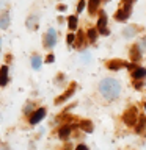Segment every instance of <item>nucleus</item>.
I'll list each match as a JSON object with an SVG mask.
<instances>
[{
  "mask_svg": "<svg viewBox=\"0 0 146 150\" xmlns=\"http://www.w3.org/2000/svg\"><path fill=\"white\" fill-rule=\"evenodd\" d=\"M69 133H71V127L69 125H64V127H61L60 128V131H58V136L61 139H66L69 136Z\"/></svg>",
  "mask_w": 146,
  "mask_h": 150,
  "instance_id": "11",
  "label": "nucleus"
},
{
  "mask_svg": "<svg viewBox=\"0 0 146 150\" xmlns=\"http://www.w3.org/2000/svg\"><path fill=\"white\" fill-rule=\"evenodd\" d=\"M141 49H146V38H145V39H143V42H141Z\"/></svg>",
  "mask_w": 146,
  "mask_h": 150,
  "instance_id": "24",
  "label": "nucleus"
},
{
  "mask_svg": "<svg viewBox=\"0 0 146 150\" xmlns=\"http://www.w3.org/2000/svg\"><path fill=\"white\" fill-rule=\"evenodd\" d=\"M6 83H8V67L2 66V69H0V86H5Z\"/></svg>",
  "mask_w": 146,
  "mask_h": 150,
  "instance_id": "7",
  "label": "nucleus"
},
{
  "mask_svg": "<svg viewBox=\"0 0 146 150\" xmlns=\"http://www.w3.org/2000/svg\"><path fill=\"white\" fill-rule=\"evenodd\" d=\"M31 67H33V69H39V67H41V58H39L38 55L31 56Z\"/></svg>",
  "mask_w": 146,
  "mask_h": 150,
  "instance_id": "15",
  "label": "nucleus"
},
{
  "mask_svg": "<svg viewBox=\"0 0 146 150\" xmlns=\"http://www.w3.org/2000/svg\"><path fill=\"white\" fill-rule=\"evenodd\" d=\"M0 45H2V39H0Z\"/></svg>",
  "mask_w": 146,
  "mask_h": 150,
  "instance_id": "27",
  "label": "nucleus"
},
{
  "mask_svg": "<svg viewBox=\"0 0 146 150\" xmlns=\"http://www.w3.org/2000/svg\"><path fill=\"white\" fill-rule=\"evenodd\" d=\"M74 89H75V84H72V86L69 88V91H68V92H64V94H63V96H61V97H58V98H57V103H61L63 100H66V98H68V97H71V94L74 92Z\"/></svg>",
  "mask_w": 146,
  "mask_h": 150,
  "instance_id": "12",
  "label": "nucleus"
},
{
  "mask_svg": "<svg viewBox=\"0 0 146 150\" xmlns=\"http://www.w3.org/2000/svg\"><path fill=\"white\" fill-rule=\"evenodd\" d=\"M99 3H101V0H89V5H88V8H89V13H94L97 9V6H99Z\"/></svg>",
  "mask_w": 146,
  "mask_h": 150,
  "instance_id": "16",
  "label": "nucleus"
},
{
  "mask_svg": "<svg viewBox=\"0 0 146 150\" xmlns=\"http://www.w3.org/2000/svg\"><path fill=\"white\" fill-rule=\"evenodd\" d=\"M68 21H69V28H71V30H75V28H77V17L71 16Z\"/></svg>",
  "mask_w": 146,
  "mask_h": 150,
  "instance_id": "18",
  "label": "nucleus"
},
{
  "mask_svg": "<svg viewBox=\"0 0 146 150\" xmlns=\"http://www.w3.org/2000/svg\"><path fill=\"white\" fill-rule=\"evenodd\" d=\"M124 66H127L126 63H122V61H110V63H108V67L110 69H121V67H124Z\"/></svg>",
  "mask_w": 146,
  "mask_h": 150,
  "instance_id": "14",
  "label": "nucleus"
},
{
  "mask_svg": "<svg viewBox=\"0 0 146 150\" xmlns=\"http://www.w3.org/2000/svg\"><path fill=\"white\" fill-rule=\"evenodd\" d=\"M79 127H80L82 130H85L87 133H91V131H93V124H91L89 120H82V122L79 124Z\"/></svg>",
  "mask_w": 146,
  "mask_h": 150,
  "instance_id": "10",
  "label": "nucleus"
},
{
  "mask_svg": "<svg viewBox=\"0 0 146 150\" xmlns=\"http://www.w3.org/2000/svg\"><path fill=\"white\" fill-rule=\"evenodd\" d=\"M58 9H60V11H64V9H66V6H64V5H60V6H58Z\"/></svg>",
  "mask_w": 146,
  "mask_h": 150,
  "instance_id": "26",
  "label": "nucleus"
},
{
  "mask_svg": "<svg viewBox=\"0 0 146 150\" xmlns=\"http://www.w3.org/2000/svg\"><path fill=\"white\" fill-rule=\"evenodd\" d=\"M124 122L127 125H134L135 124V119H137V112H135V108H130L129 111H126V114H124Z\"/></svg>",
  "mask_w": 146,
  "mask_h": 150,
  "instance_id": "4",
  "label": "nucleus"
},
{
  "mask_svg": "<svg viewBox=\"0 0 146 150\" xmlns=\"http://www.w3.org/2000/svg\"><path fill=\"white\" fill-rule=\"evenodd\" d=\"M96 36H97V31L94 30V28H89L88 30V39L91 42H96Z\"/></svg>",
  "mask_w": 146,
  "mask_h": 150,
  "instance_id": "17",
  "label": "nucleus"
},
{
  "mask_svg": "<svg viewBox=\"0 0 146 150\" xmlns=\"http://www.w3.org/2000/svg\"><path fill=\"white\" fill-rule=\"evenodd\" d=\"M145 77H146V69L138 67V69H135V70H134V78L140 80V78H145Z\"/></svg>",
  "mask_w": 146,
  "mask_h": 150,
  "instance_id": "13",
  "label": "nucleus"
},
{
  "mask_svg": "<svg viewBox=\"0 0 146 150\" xmlns=\"http://www.w3.org/2000/svg\"><path fill=\"white\" fill-rule=\"evenodd\" d=\"M122 35H124L126 38H132V36H134L135 35V28H124V31H122Z\"/></svg>",
  "mask_w": 146,
  "mask_h": 150,
  "instance_id": "19",
  "label": "nucleus"
},
{
  "mask_svg": "<svg viewBox=\"0 0 146 150\" xmlns=\"http://www.w3.org/2000/svg\"><path fill=\"white\" fill-rule=\"evenodd\" d=\"M129 16H130V6L126 8V9H120V11L115 14L116 21H126V19L129 17Z\"/></svg>",
  "mask_w": 146,
  "mask_h": 150,
  "instance_id": "6",
  "label": "nucleus"
},
{
  "mask_svg": "<svg viewBox=\"0 0 146 150\" xmlns=\"http://www.w3.org/2000/svg\"><path fill=\"white\" fill-rule=\"evenodd\" d=\"M9 27V14L6 11H3L2 14H0V28H8Z\"/></svg>",
  "mask_w": 146,
  "mask_h": 150,
  "instance_id": "8",
  "label": "nucleus"
},
{
  "mask_svg": "<svg viewBox=\"0 0 146 150\" xmlns=\"http://www.w3.org/2000/svg\"><path fill=\"white\" fill-rule=\"evenodd\" d=\"M46 47L47 49H54V45L57 44V31L54 28H49L47 30V35H46Z\"/></svg>",
  "mask_w": 146,
  "mask_h": 150,
  "instance_id": "2",
  "label": "nucleus"
},
{
  "mask_svg": "<svg viewBox=\"0 0 146 150\" xmlns=\"http://www.w3.org/2000/svg\"><path fill=\"white\" fill-rule=\"evenodd\" d=\"M145 108H146V105H145Z\"/></svg>",
  "mask_w": 146,
  "mask_h": 150,
  "instance_id": "28",
  "label": "nucleus"
},
{
  "mask_svg": "<svg viewBox=\"0 0 146 150\" xmlns=\"http://www.w3.org/2000/svg\"><path fill=\"white\" fill-rule=\"evenodd\" d=\"M54 59H55V56H54V55H49V56H47V59H46V61H47V63H52Z\"/></svg>",
  "mask_w": 146,
  "mask_h": 150,
  "instance_id": "23",
  "label": "nucleus"
},
{
  "mask_svg": "<svg viewBox=\"0 0 146 150\" xmlns=\"http://www.w3.org/2000/svg\"><path fill=\"white\" fill-rule=\"evenodd\" d=\"M138 47H134V49H132V59L134 61H138L140 59V53H138Z\"/></svg>",
  "mask_w": 146,
  "mask_h": 150,
  "instance_id": "20",
  "label": "nucleus"
},
{
  "mask_svg": "<svg viewBox=\"0 0 146 150\" xmlns=\"http://www.w3.org/2000/svg\"><path fill=\"white\" fill-rule=\"evenodd\" d=\"M77 150H87V145H79Z\"/></svg>",
  "mask_w": 146,
  "mask_h": 150,
  "instance_id": "25",
  "label": "nucleus"
},
{
  "mask_svg": "<svg viewBox=\"0 0 146 150\" xmlns=\"http://www.w3.org/2000/svg\"><path fill=\"white\" fill-rule=\"evenodd\" d=\"M105 25H107V16H105L104 13H101V16H99V21H97V30L101 31L102 35H108V33H110V31L107 30Z\"/></svg>",
  "mask_w": 146,
  "mask_h": 150,
  "instance_id": "3",
  "label": "nucleus"
},
{
  "mask_svg": "<svg viewBox=\"0 0 146 150\" xmlns=\"http://www.w3.org/2000/svg\"><path fill=\"white\" fill-rule=\"evenodd\" d=\"M99 91L107 100H115L121 92V84L115 78H104L99 83Z\"/></svg>",
  "mask_w": 146,
  "mask_h": 150,
  "instance_id": "1",
  "label": "nucleus"
},
{
  "mask_svg": "<svg viewBox=\"0 0 146 150\" xmlns=\"http://www.w3.org/2000/svg\"><path fill=\"white\" fill-rule=\"evenodd\" d=\"M44 116H46V110H44V108H39V110H36L35 114H33L31 119H30V124H33V125L38 124V122H39Z\"/></svg>",
  "mask_w": 146,
  "mask_h": 150,
  "instance_id": "5",
  "label": "nucleus"
},
{
  "mask_svg": "<svg viewBox=\"0 0 146 150\" xmlns=\"http://www.w3.org/2000/svg\"><path fill=\"white\" fill-rule=\"evenodd\" d=\"M36 27H38V16H30L27 19V28L36 30Z\"/></svg>",
  "mask_w": 146,
  "mask_h": 150,
  "instance_id": "9",
  "label": "nucleus"
},
{
  "mask_svg": "<svg viewBox=\"0 0 146 150\" xmlns=\"http://www.w3.org/2000/svg\"><path fill=\"white\" fill-rule=\"evenodd\" d=\"M83 8H85V0H80L79 5H77V13H82Z\"/></svg>",
  "mask_w": 146,
  "mask_h": 150,
  "instance_id": "21",
  "label": "nucleus"
},
{
  "mask_svg": "<svg viewBox=\"0 0 146 150\" xmlns=\"http://www.w3.org/2000/svg\"><path fill=\"white\" fill-rule=\"evenodd\" d=\"M74 38H75L74 35H69L68 36V42H69V44H72V42H74Z\"/></svg>",
  "mask_w": 146,
  "mask_h": 150,
  "instance_id": "22",
  "label": "nucleus"
}]
</instances>
